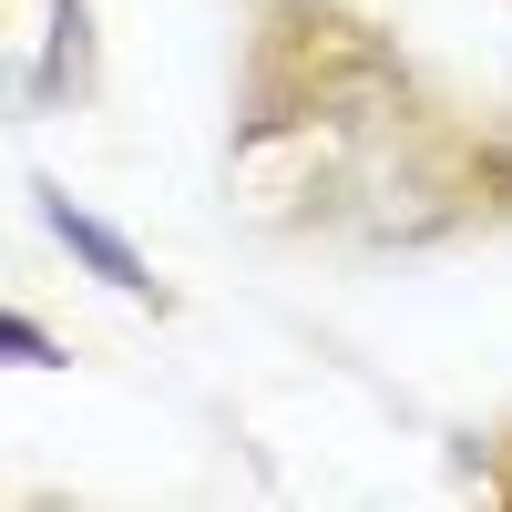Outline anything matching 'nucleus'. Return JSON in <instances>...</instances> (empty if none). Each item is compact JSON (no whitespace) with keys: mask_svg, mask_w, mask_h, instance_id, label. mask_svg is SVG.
<instances>
[{"mask_svg":"<svg viewBox=\"0 0 512 512\" xmlns=\"http://www.w3.org/2000/svg\"><path fill=\"white\" fill-rule=\"evenodd\" d=\"M31 195H41V226H52V236H62V246H72V256H82V267H93L103 287H144V256L123 246L103 216H82V205H72V195H52V185H31Z\"/></svg>","mask_w":512,"mask_h":512,"instance_id":"obj_1","label":"nucleus"}]
</instances>
